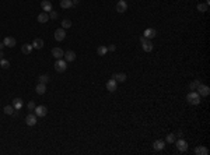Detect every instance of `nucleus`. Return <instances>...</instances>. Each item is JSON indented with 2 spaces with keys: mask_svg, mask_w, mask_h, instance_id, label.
I'll list each match as a JSON object with an SVG mask.
<instances>
[{
  "mask_svg": "<svg viewBox=\"0 0 210 155\" xmlns=\"http://www.w3.org/2000/svg\"><path fill=\"white\" fill-rule=\"evenodd\" d=\"M186 99H188V102L192 103V105H199L200 103V95L197 92H195V91H191L186 95Z\"/></svg>",
  "mask_w": 210,
  "mask_h": 155,
  "instance_id": "obj_1",
  "label": "nucleus"
},
{
  "mask_svg": "<svg viewBox=\"0 0 210 155\" xmlns=\"http://www.w3.org/2000/svg\"><path fill=\"white\" fill-rule=\"evenodd\" d=\"M55 69H56V71H59V73L66 71V69H67V62H66V60H62V59H56V62H55Z\"/></svg>",
  "mask_w": 210,
  "mask_h": 155,
  "instance_id": "obj_2",
  "label": "nucleus"
},
{
  "mask_svg": "<svg viewBox=\"0 0 210 155\" xmlns=\"http://www.w3.org/2000/svg\"><path fill=\"white\" fill-rule=\"evenodd\" d=\"M34 113L36 115V118H44V116L48 113V109H46V106H44V105H39V106H35V109H34Z\"/></svg>",
  "mask_w": 210,
  "mask_h": 155,
  "instance_id": "obj_3",
  "label": "nucleus"
},
{
  "mask_svg": "<svg viewBox=\"0 0 210 155\" xmlns=\"http://www.w3.org/2000/svg\"><path fill=\"white\" fill-rule=\"evenodd\" d=\"M175 144H177V148L179 152H185L186 150H188V143L185 141V140H182V138L179 137V140H175Z\"/></svg>",
  "mask_w": 210,
  "mask_h": 155,
  "instance_id": "obj_4",
  "label": "nucleus"
},
{
  "mask_svg": "<svg viewBox=\"0 0 210 155\" xmlns=\"http://www.w3.org/2000/svg\"><path fill=\"white\" fill-rule=\"evenodd\" d=\"M196 89H197V94H199L200 97H209L210 88L207 85H203V84H200V85L197 87Z\"/></svg>",
  "mask_w": 210,
  "mask_h": 155,
  "instance_id": "obj_5",
  "label": "nucleus"
},
{
  "mask_svg": "<svg viewBox=\"0 0 210 155\" xmlns=\"http://www.w3.org/2000/svg\"><path fill=\"white\" fill-rule=\"evenodd\" d=\"M126 10H128V3H126L125 0H119V1L116 3V11L122 14V13H125Z\"/></svg>",
  "mask_w": 210,
  "mask_h": 155,
  "instance_id": "obj_6",
  "label": "nucleus"
},
{
  "mask_svg": "<svg viewBox=\"0 0 210 155\" xmlns=\"http://www.w3.org/2000/svg\"><path fill=\"white\" fill-rule=\"evenodd\" d=\"M65 38H66V30H63V28H59V30H56V31H55V39H56L58 42H62Z\"/></svg>",
  "mask_w": 210,
  "mask_h": 155,
  "instance_id": "obj_7",
  "label": "nucleus"
},
{
  "mask_svg": "<svg viewBox=\"0 0 210 155\" xmlns=\"http://www.w3.org/2000/svg\"><path fill=\"white\" fill-rule=\"evenodd\" d=\"M143 36H144L146 39H153V38L157 36V30H154V28H147L144 32H143Z\"/></svg>",
  "mask_w": 210,
  "mask_h": 155,
  "instance_id": "obj_8",
  "label": "nucleus"
},
{
  "mask_svg": "<svg viewBox=\"0 0 210 155\" xmlns=\"http://www.w3.org/2000/svg\"><path fill=\"white\" fill-rule=\"evenodd\" d=\"M142 48H143V51H144V52L148 53V52L153 51V48H154V46H153V42H151L150 39H144V41L142 42Z\"/></svg>",
  "mask_w": 210,
  "mask_h": 155,
  "instance_id": "obj_9",
  "label": "nucleus"
},
{
  "mask_svg": "<svg viewBox=\"0 0 210 155\" xmlns=\"http://www.w3.org/2000/svg\"><path fill=\"white\" fill-rule=\"evenodd\" d=\"M25 123H27L28 126H35V124H36V115H35V113H30V115H27V118H25Z\"/></svg>",
  "mask_w": 210,
  "mask_h": 155,
  "instance_id": "obj_10",
  "label": "nucleus"
},
{
  "mask_svg": "<svg viewBox=\"0 0 210 155\" xmlns=\"http://www.w3.org/2000/svg\"><path fill=\"white\" fill-rule=\"evenodd\" d=\"M112 78L116 83H125L126 81V74L125 73H116V74L112 76Z\"/></svg>",
  "mask_w": 210,
  "mask_h": 155,
  "instance_id": "obj_11",
  "label": "nucleus"
},
{
  "mask_svg": "<svg viewBox=\"0 0 210 155\" xmlns=\"http://www.w3.org/2000/svg\"><path fill=\"white\" fill-rule=\"evenodd\" d=\"M116 87H118V83H116L113 78H111V80H108V81H107V89H108L109 92L116 91Z\"/></svg>",
  "mask_w": 210,
  "mask_h": 155,
  "instance_id": "obj_12",
  "label": "nucleus"
},
{
  "mask_svg": "<svg viewBox=\"0 0 210 155\" xmlns=\"http://www.w3.org/2000/svg\"><path fill=\"white\" fill-rule=\"evenodd\" d=\"M41 7H42V10H44L45 13L52 11V3H50L49 0H42V1H41Z\"/></svg>",
  "mask_w": 210,
  "mask_h": 155,
  "instance_id": "obj_13",
  "label": "nucleus"
},
{
  "mask_svg": "<svg viewBox=\"0 0 210 155\" xmlns=\"http://www.w3.org/2000/svg\"><path fill=\"white\" fill-rule=\"evenodd\" d=\"M3 43H4V46L14 48V46H16V39H14V38H11V36H6V38H4V41H3Z\"/></svg>",
  "mask_w": 210,
  "mask_h": 155,
  "instance_id": "obj_14",
  "label": "nucleus"
},
{
  "mask_svg": "<svg viewBox=\"0 0 210 155\" xmlns=\"http://www.w3.org/2000/svg\"><path fill=\"white\" fill-rule=\"evenodd\" d=\"M195 154L196 155H207L209 154V150L205 147V145H199L195 148Z\"/></svg>",
  "mask_w": 210,
  "mask_h": 155,
  "instance_id": "obj_15",
  "label": "nucleus"
},
{
  "mask_svg": "<svg viewBox=\"0 0 210 155\" xmlns=\"http://www.w3.org/2000/svg\"><path fill=\"white\" fill-rule=\"evenodd\" d=\"M63 55H65V52L62 51L60 48H53V49H52V56H53L55 59H62Z\"/></svg>",
  "mask_w": 210,
  "mask_h": 155,
  "instance_id": "obj_16",
  "label": "nucleus"
},
{
  "mask_svg": "<svg viewBox=\"0 0 210 155\" xmlns=\"http://www.w3.org/2000/svg\"><path fill=\"white\" fill-rule=\"evenodd\" d=\"M63 56H65L66 62H74V60H76V53L73 51H67Z\"/></svg>",
  "mask_w": 210,
  "mask_h": 155,
  "instance_id": "obj_17",
  "label": "nucleus"
},
{
  "mask_svg": "<svg viewBox=\"0 0 210 155\" xmlns=\"http://www.w3.org/2000/svg\"><path fill=\"white\" fill-rule=\"evenodd\" d=\"M35 91H36L38 95H44V94L46 92V84H41V83H38V85L35 87Z\"/></svg>",
  "mask_w": 210,
  "mask_h": 155,
  "instance_id": "obj_18",
  "label": "nucleus"
},
{
  "mask_svg": "<svg viewBox=\"0 0 210 155\" xmlns=\"http://www.w3.org/2000/svg\"><path fill=\"white\" fill-rule=\"evenodd\" d=\"M31 45H32L34 49H42L44 48V41L41 38H36V39H34V42Z\"/></svg>",
  "mask_w": 210,
  "mask_h": 155,
  "instance_id": "obj_19",
  "label": "nucleus"
},
{
  "mask_svg": "<svg viewBox=\"0 0 210 155\" xmlns=\"http://www.w3.org/2000/svg\"><path fill=\"white\" fill-rule=\"evenodd\" d=\"M153 147H154L156 151H161V150H164V147H165V143L162 140H157V141H154Z\"/></svg>",
  "mask_w": 210,
  "mask_h": 155,
  "instance_id": "obj_20",
  "label": "nucleus"
},
{
  "mask_svg": "<svg viewBox=\"0 0 210 155\" xmlns=\"http://www.w3.org/2000/svg\"><path fill=\"white\" fill-rule=\"evenodd\" d=\"M49 21V14L48 13H41L39 16H38V22H41V24H45V22H48Z\"/></svg>",
  "mask_w": 210,
  "mask_h": 155,
  "instance_id": "obj_21",
  "label": "nucleus"
},
{
  "mask_svg": "<svg viewBox=\"0 0 210 155\" xmlns=\"http://www.w3.org/2000/svg\"><path fill=\"white\" fill-rule=\"evenodd\" d=\"M32 45H31V43H24V45H23V48H21V52H23V53H24V55H30V53H31V52H32Z\"/></svg>",
  "mask_w": 210,
  "mask_h": 155,
  "instance_id": "obj_22",
  "label": "nucleus"
},
{
  "mask_svg": "<svg viewBox=\"0 0 210 155\" xmlns=\"http://www.w3.org/2000/svg\"><path fill=\"white\" fill-rule=\"evenodd\" d=\"M13 106H14V109L20 110V109L23 108V99H21V98H14V99H13Z\"/></svg>",
  "mask_w": 210,
  "mask_h": 155,
  "instance_id": "obj_23",
  "label": "nucleus"
},
{
  "mask_svg": "<svg viewBox=\"0 0 210 155\" xmlns=\"http://www.w3.org/2000/svg\"><path fill=\"white\" fill-rule=\"evenodd\" d=\"M60 7L62 9H70V7H73V1L72 0H62L60 1Z\"/></svg>",
  "mask_w": 210,
  "mask_h": 155,
  "instance_id": "obj_24",
  "label": "nucleus"
},
{
  "mask_svg": "<svg viewBox=\"0 0 210 155\" xmlns=\"http://www.w3.org/2000/svg\"><path fill=\"white\" fill-rule=\"evenodd\" d=\"M207 9H209V6H207L206 3H199V4H197V10H199L200 13H206Z\"/></svg>",
  "mask_w": 210,
  "mask_h": 155,
  "instance_id": "obj_25",
  "label": "nucleus"
},
{
  "mask_svg": "<svg viewBox=\"0 0 210 155\" xmlns=\"http://www.w3.org/2000/svg\"><path fill=\"white\" fill-rule=\"evenodd\" d=\"M3 110H4L6 115H13V113H14V106H13V105H7V106H4Z\"/></svg>",
  "mask_w": 210,
  "mask_h": 155,
  "instance_id": "obj_26",
  "label": "nucleus"
},
{
  "mask_svg": "<svg viewBox=\"0 0 210 155\" xmlns=\"http://www.w3.org/2000/svg\"><path fill=\"white\" fill-rule=\"evenodd\" d=\"M107 52H108V48L107 46H98V49H97V53L99 55V56H105L107 55Z\"/></svg>",
  "mask_w": 210,
  "mask_h": 155,
  "instance_id": "obj_27",
  "label": "nucleus"
},
{
  "mask_svg": "<svg viewBox=\"0 0 210 155\" xmlns=\"http://www.w3.org/2000/svg\"><path fill=\"white\" fill-rule=\"evenodd\" d=\"M0 67L1 69H9L10 67V62L6 59H0Z\"/></svg>",
  "mask_w": 210,
  "mask_h": 155,
  "instance_id": "obj_28",
  "label": "nucleus"
},
{
  "mask_svg": "<svg viewBox=\"0 0 210 155\" xmlns=\"http://www.w3.org/2000/svg\"><path fill=\"white\" fill-rule=\"evenodd\" d=\"M48 81H49V77L45 76V74H42V76L38 77V83H41V84H46Z\"/></svg>",
  "mask_w": 210,
  "mask_h": 155,
  "instance_id": "obj_29",
  "label": "nucleus"
},
{
  "mask_svg": "<svg viewBox=\"0 0 210 155\" xmlns=\"http://www.w3.org/2000/svg\"><path fill=\"white\" fill-rule=\"evenodd\" d=\"M200 84H202V83H200L199 80H195V81H192V83L189 84V89H196V88L200 85Z\"/></svg>",
  "mask_w": 210,
  "mask_h": 155,
  "instance_id": "obj_30",
  "label": "nucleus"
},
{
  "mask_svg": "<svg viewBox=\"0 0 210 155\" xmlns=\"http://www.w3.org/2000/svg\"><path fill=\"white\" fill-rule=\"evenodd\" d=\"M70 27H72V21H70V20H63V21H62V28H63V30L70 28Z\"/></svg>",
  "mask_w": 210,
  "mask_h": 155,
  "instance_id": "obj_31",
  "label": "nucleus"
},
{
  "mask_svg": "<svg viewBox=\"0 0 210 155\" xmlns=\"http://www.w3.org/2000/svg\"><path fill=\"white\" fill-rule=\"evenodd\" d=\"M175 134H167V143H175Z\"/></svg>",
  "mask_w": 210,
  "mask_h": 155,
  "instance_id": "obj_32",
  "label": "nucleus"
},
{
  "mask_svg": "<svg viewBox=\"0 0 210 155\" xmlns=\"http://www.w3.org/2000/svg\"><path fill=\"white\" fill-rule=\"evenodd\" d=\"M58 17H59V14H58L56 11H49V18H53V20H56Z\"/></svg>",
  "mask_w": 210,
  "mask_h": 155,
  "instance_id": "obj_33",
  "label": "nucleus"
},
{
  "mask_svg": "<svg viewBox=\"0 0 210 155\" xmlns=\"http://www.w3.org/2000/svg\"><path fill=\"white\" fill-rule=\"evenodd\" d=\"M27 108H28L30 110L35 109V102H34V101H30V102H28V105H27Z\"/></svg>",
  "mask_w": 210,
  "mask_h": 155,
  "instance_id": "obj_34",
  "label": "nucleus"
},
{
  "mask_svg": "<svg viewBox=\"0 0 210 155\" xmlns=\"http://www.w3.org/2000/svg\"><path fill=\"white\" fill-rule=\"evenodd\" d=\"M115 49H116V46H115V45H109V46H108V51L113 52V51H115Z\"/></svg>",
  "mask_w": 210,
  "mask_h": 155,
  "instance_id": "obj_35",
  "label": "nucleus"
},
{
  "mask_svg": "<svg viewBox=\"0 0 210 155\" xmlns=\"http://www.w3.org/2000/svg\"><path fill=\"white\" fill-rule=\"evenodd\" d=\"M72 1H73V6H74V4H79V1H80V0H72Z\"/></svg>",
  "mask_w": 210,
  "mask_h": 155,
  "instance_id": "obj_36",
  "label": "nucleus"
},
{
  "mask_svg": "<svg viewBox=\"0 0 210 155\" xmlns=\"http://www.w3.org/2000/svg\"><path fill=\"white\" fill-rule=\"evenodd\" d=\"M3 48H4V43H3V42H0V51H3Z\"/></svg>",
  "mask_w": 210,
  "mask_h": 155,
  "instance_id": "obj_37",
  "label": "nucleus"
},
{
  "mask_svg": "<svg viewBox=\"0 0 210 155\" xmlns=\"http://www.w3.org/2000/svg\"><path fill=\"white\" fill-rule=\"evenodd\" d=\"M3 56H4V53H3V51H0V59H3Z\"/></svg>",
  "mask_w": 210,
  "mask_h": 155,
  "instance_id": "obj_38",
  "label": "nucleus"
}]
</instances>
